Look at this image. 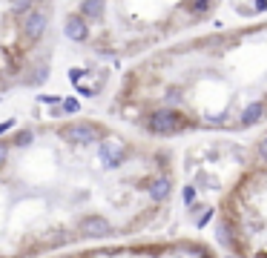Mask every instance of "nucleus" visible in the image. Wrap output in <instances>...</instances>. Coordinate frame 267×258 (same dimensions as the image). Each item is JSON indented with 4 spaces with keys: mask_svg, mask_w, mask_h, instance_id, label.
Instances as JSON below:
<instances>
[{
    "mask_svg": "<svg viewBox=\"0 0 267 258\" xmlns=\"http://www.w3.org/2000/svg\"><path fill=\"white\" fill-rule=\"evenodd\" d=\"M124 112L155 138L267 127V17L158 55L132 78Z\"/></svg>",
    "mask_w": 267,
    "mask_h": 258,
    "instance_id": "obj_1",
    "label": "nucleus"
},
{
    "mask_svg": "<svg viewBox=\"0 0 267 258\" xmlns=\"http://www.w3.org/2000/svg\"><path fill=\"white\" fill-rule=\"evenodd\" d=\"M213 218L216 241L230 258H267V127L244 149Z\"/></svg>",
    "mask_w": 267,
    "mask_h": 258,
    "instance_id": "obj_2",
    "label": "nucleus"
},
{
    "mask_svg": "<svg viewBox=\"0 0 267 258\" xmlns=\"http://www.w3.org/2000/svg\"><path fill=\"white\" fill-rule=\"evenodd\" d=\"M219 3L221 0H135L127 23L135 40H150L207 20Z\"/></svg>",
    "mask_w": 267,
    "mask_h": 258,
    "instance_id": "obj_3",
    "label": "nucleus"
},
{
    "mask_svg": "<svg viewBox=\"0 0 267 258\" xmlns=\"http://www.w3.org/2000/svg\"><path fill=\"white\" fill-rule=\"evenodd\" d=\"M78 233L83 238H106V235L115 233V221L106 212H86L78 221Z\"/></svg>",
    "mask_w": 267,
    "mask_h": 258,
    "instance_id": "obj_4",
    "label": "nucleus"
},
{
    "mask_svg": "<svg viewBox=\"0 0 267 258\" xmlns=\"http://www.w3.org/2000/svg\"><path fill=\"white\" fill-rule=\"evenodd\" d=\"M104 135L106 132L98 124H72V127L63 129V141L75 143V146H95Z\"/></svg>",
    "mask_w": 267,
    "mask_h": 258,
    "instance_id": "obj_5",
    "label": "nucleus"
},
{
    "mask_svg": "<svg viewBox=\"0 0 267 258\" xmlns=\"http://www.w3.org/2000/svg\"><path fill=\"white\" fill-rule=\"evenodd\" d=\"M63 32H66V37L69 40H86L89 37V26H86V20H83L81 14H69L66 17V23H63Z\"/></svg>",
    "mask_w": 267,
    "mask_h": 258,
    "instance_id": "obj_6",
    "label": "nucleus"
},
{
    "mask_svg": "<svg viewBox=\"0 0 267 258\" xmlns=\"http://www.w3.org/2000/svg\"><path fill=\"white\" fill-rule=\"evenodd\" d=\"M43 29H46V14L43 12H29L23 20V32L29 40H37V37L43 35Z\"/></svg>",
    "mask_w": 267,
    "mask_h": 258,
    "instance_id": "obj_7",
    "label": "nucleus"
},
{
    "mask_svg": "<svg viewBox=\"0 0 267 258\" xmlns=\"http://www.w3.org/2000/svg\"><path fill=\"white\" fill-rule=\"evenodd\" d=\"M81 17L83 20H95V23H101L106 17V3L104 0H83L81 3Z\"/></svg>",
    "mask_w": 267,
    "mask_h": 258,
    "instance_id": "obj_8",
    "label": "nucleus"
},
{
    "mask_svg": "<svg viewBox=\"0 0 267 258\" xmlns=\"http://www.w3.org/2000/svg\"><path fill=\"white\" fill-rule=\"evenodd\" d=\"M17 14H29L32 12V0H14V6H12Z\"/></svg>",
    "mask_w": 267,
    "mask_h": 258,
    "instance_id": "obj_9",
    "label": "nucleus"
},
{
    "mask_svg": "<svg viewBox=\"0 0 267 258\" xmlns=\"http://www.w3.org/2000/svg\"><path fill=\"white\" fill-rule=\"evenodd\" d=\"M29 143H32V132H29V129H26V132H20V135L14 138V146H29Z\"/></svg>",
    "mask_w": 267,
    "mask_h": 258,
    "instance_id": "obj_10",
    "label": "nucleus"
},
{
    "mask_svg": "<svg viewBox=\"0 0 267 258\" xmlns=\"http://www.w3.org/2000/svg\"><path fill=\"white\" fill-rule=\"evenodd\" d=\"M63 109H66V112H78L81 104H78V101H72V98H66V101H63Z\"/></svg>",
    "mask_w": 267,
    "mask_h": 258,
    "instance_id": "obj_11",
    "label": "nucleus"
},
{
    "mask_svg": "<svg viewBox=\"0 0 267 258\" xmlns=\"http://www.w3.org/2000/svg\"><path fill=\"white\" fill-rule=\"evenodd\" d=\"M6 158H9V146H6V143H0V166L6 164Z\"/></svg>",
    "mask_w": 267,
    "mask_h": 258,
    "instance_id": "obj_12",
    "label": "nucleus"
},
{
    "mask_svg": "<svg viewBox=\"0 0 267 258\" xmlns=\"http://www.w3.org/2000/svg\"><path fill=\"white\" fill-rule=\"evenodd\" d=\"M40 101H43V104H58L60 98H58V95H49V98H40Z\"/></svg>",
    "mask_w": 267,
    "mask_h": 258,
    "instance_id": "obj_13",
    "label": "nucleus"
},
{
    "mask_svg": "<svg viewBox=\"0 0 267 258\" xmlns=\"http://www.w3.org/2000/svg\"><path fill=\"white\" fill-rule=\"evenodd\" d=\"M12 127H14V121H6V124H0V135H3L6 129H12Z\"/></svg>",
    "mask_w": 267,
    "mask_h": 258,
    "instance_id": "obj_14",
    "label": "nucleus"
}]
</instances>
